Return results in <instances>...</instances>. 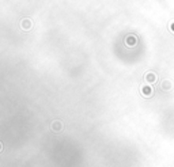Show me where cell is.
Here are the masks:
<instances>
[{
    "label": "cell",
    "instance_id": "6da1fadb",
    "mask_svg": "<svg viewBox=\"0 0 174 167\" xmlns=\"http://www.w3.org/2000/svg\"><path fill=\"white\" fill-rule=\"evenodd\" d=\"M33 27V22L29 19V18H25V19L20 20V29L25 30V31H27V30H30Z\"/></svg>",
    "mask_w": 174,
    "mask_h": 167
},
{
    "label": "cell",
    "instance_id": "7a4b0ae2",
    "mask_svg": "<svg viewBox=\"0 0 174 167\" xmlns=\"http://www.w3.org/2000/svg\"><path fill=\"white\" fill-rule=\"evenodd\" d=\"M50 128H52V131L53 132H61V129H63V124H61V121H53L52 122V125H50Z\"/></svg>",
    "mask_w": 174,
    "mask_h": 167
},
{
    "label": "cell",
    "instance_id": "3957f363",
    "mask_svg": "<svg viewBox=\"0 0 174 167\" xmlns=\"http://www.w3.org/2000/svg\"><path fill=\"white\" fill-rule=\"evenodd\" d=\"M3 151V144H1V141H0V152Z\"/></svg>",
    "mask_w": 174,
    "mask_h": 167
}]
</instances>
